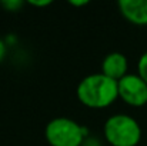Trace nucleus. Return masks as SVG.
Instances as JSON below:
<instances>
[{"mask_svg": "<svg viewBox=\"0 0 147 146\" xmlns=\"http://www.w3.org/2000/svg\"><path fill=\"white\" fill-rule=\"evenodd\" d=\"M6 52H7V45H6V42L0 37V62H3V59L6 57Z\"/></svg>", "mask_w": 147, "mask_h": 146, "instance_id": "10", "label": "nucleus"}, {"mask_svg": "<svg viewBox=\"0 0 147 146\" xmlns=\"http://www.w3.org/2000/svg\"><path fill=\"white\" fill-rule=\"evenodd\" d=\"M30 6H34V7H45V6H50L51 1L50 0H43V1H34V0H30L27 1Z\"/></svg>", "mask_w": 147, "mask_h": 146, "instance_id": "9", "label": "nucleus"}, {"mask_svg": "<svg viewBox=\"0 0 147 146\" xmlns=\"http://www.w3.org/2000/svg\"><path fill=\"white\" fill-rule=\"evenodd\" d=\"M137 75L147 83V52L143 53L137 63Z\"/></svg>", "mask_w": 147, "mask_h": 146, "instance_id": "7", "label": "nucleus"}, {"mask_svg": "<svg viewBox=\"0 0 147 146\" xmlns=\"http://www.w3.org/2000/svg\"><path fill=\"white\" fill-rule=\"evenodd\" d=\"M6 10H9V12H17L24 3L22 1V0H4V1H1L0 3Z\"/></svg>", "mask_w": 147, "mask_h": 146, "instance_id": "8", "label": "nucleus"}, {"mask_svg": "<svg viewBox=\"0 0 147 146\" xmlns=\"http://www.w3.org/2000/svg\"><path fill=\"white\" fill-rule=\"evenodd\" d=\"M117 6L127 22L136 26H147V0H120Z\"/></svg>", "mask_w": 147, "mask_h": 146, "instance_id": "5", "label": "nucleus"}, {"mask_svg": "<svg viewBox=\"0 0 147 146\" xmlns=\"http://www.w3.org/2000/svg\"><path fill=\"white\" fill-rule=\"evenodd\" d=\"M127 67H129L127 57L120 52L109 53L101 62V73L116 82H119L126 75H129Z\"/></svg>", "mask_w": 147, "mask_h": 146, "instance_id": "6", "label": "nucleus"}, {"mask_svg": "<svg viewBox=\"0 0 147 146\" xmlns=\"http://www.w3.org/2000/svg\"><path fill=\"white\" fill-rule=\"evenodd\" d=\"M104 138L111 146H136L142 139V128L136 119L119 113L110 116L103 128Z\"/></svg>", "mask_w": 147, "mask_h": 146, "instance_id": "2", "label": "nucleus"}, {"mask_svg": "<svg viewBox=\"0 0 147 146\" xmlns=\"http://www.w3.org/2000/svg\"><path fill=\"white\" fill-rule=\"evenodd\" d=\"M45 138L50 146H80L86 129L69 117H54L46 125Z\"/></svg>", "mask_w": 147, "mask_h": 146, "instance_id": "3", "label": "nucleus"}, {"mask_svg": "<svg viewBox=\"0 0 147 146\" xmlns=\"http://www.w3.org/2000/svg\"><path fill=\"white\" fill-rule=\"evenodd\" d=\"M79 102L90 109H104L119 97V83L106 75L93 73L80 80L76 89Z\"/></svg>", "mask_w": 147, "mask_h": 146, "instance_id": "1", "label": "nucleus"}, {"mask_svg": "<svg viewBox=\"0 0 147 146\" xmlns=\"http://www.w3.org/2000/svg\"><path fill=\"white\" fill-rule=\"evenodd\" d=\"M119 97L133 107H142L147 103V83L139 76L129 73L119 82Z\"/></svg>", "mask_w": 147, "mask_h": 146, "instance_id": "4", "label": "nucleus"}, {"mask_svg": "<svg viewBox=\"0 0 147 146\" xmlns=\"http://www.w3.org/2000/svg\"><path fill=\"white\" fill-rule=\"evenodd\" d=\"M69 4H70V6L80 7V6H86V4H89V1H87V0H83V1H74V0H70V1H69Z\"/></svg>", "mask_w": 147, "mask_h": 146, "instance_id": "11", "label": "nucleus"}]
</instances>
